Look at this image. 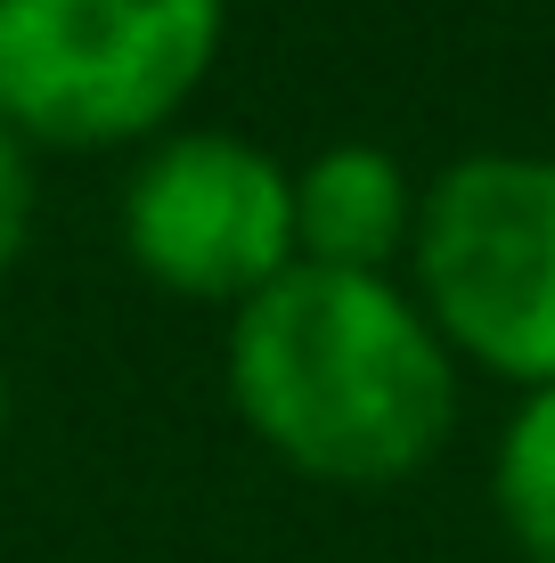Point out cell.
<instances>
[{
    "label": "cell",
    "mask_w": 555,
    "mask_h": 563,
    "mask_svg": "<svg viewBox=\"0 0 555 563\" xmlns=\"http://www.w3.org/2000/svg\"><path fill=\"white\" fill-rule=\"evenodd\" d=\"M123 254L180 302L245 310L295 269V172L245 131H171L123 180Z\"/></svg>",
    "instance_id": "277c9868"
},
{
    "label": "cell",
    "mask_w": 555,
    "mask_h": 563,
    "mask_svg": "<svg viewBox=\"0 0 555 563\" xmlns=\"http://www.w3.org/2000/svg\"><path fill=\"white\" fill-rule=\"evenodd\" d=\"M417 302L457 360L555 384V155H457L417 212Z\"/></svg>",
    "instance_id": "3957f363"
},
{
    "label": "cell",
    "mask_w": 555,
    "mask_h": 563,
    "mask_svg": "<svg viewBox=\"0 0 555 563\" xmlns=\"http://www.w3.org/2000/svg\"><path fill=\"white\" fill-rule=\"evenodd\" d=\"M490 498L514 548L531 563H555V384L523 393V409L507 417L499 457H490Z\"/></svg>",
    "instance_id": "8992f818"
},
{
    "label": "cell",
    "mask_w": 555,
    "mask_h": 563,
    "mask_svg": "<svg viewBox=\"0 0 555 563\" xmlns=\"http://www.w3.org/2000/svg\"><path fill=\"white\" fill-rule=\"evenodd\" d=\"M229 400L295 474L392 490L449 450L457 352L400 278L295 262L229 310Z\"/></svg>",
    "instance_id": "6da1fadb"
},
{
    "label": "cell",
    "mask_w": 555,
    "mask_h": 563,
    "mask_svg": "<svg viewBox=\"0 0 555 563\" xmlns=\"http://www.w3.org/2000/svg\"><path fill=\"white\" fill-rule=\"evenodd\" d=\"M229 0H0V123L25 147H140L204 90Z\"/></svg>",
    "instance_id": "7a4b0ae2"
},
{
    "label": "cell",
    "mask_w": 555,
    "mask_h": 563,
    "mask_svg": "<svg viewBox=\"0 0 555 563\" xmlns=\"http://www.w3.org/2000/svg\"><path fill=\"white\" fill-rule=\"evenodd\" d=\"M25 238H33V147L0 123V278L16 269Z\"/></svg>",
    "instance_id": "52a82bcc"
},
{
    "label": "cell",
    "mask_w": 555,
    "mask_h": 563,
    "mask_svg": "<svg viewBox=\"0 0 555 563\" xmlns=\"http://www.w3.org/2000/svg\"><path fill=\"white\" fill-rule=\"evenodd\" d=\"M417 212L425 188L376 140H335L311 164H295V254L311 269L392 278V262L417 245Z\"/></svg>",
    "instance_id": "5b68a950"
},
{
    "label": "cell",
    "mask_w": 555,
    "mask_h": 563,
    "mask_svg": "<svg viewBox=\"0 0 555 563\" xmlns=\"http://www.w3.org/2000/svg\"><path fill=\"white\" fill-rule=\"evenodd\" d=\"M0 433H9V367H0Z\"/></svg>",
    "instance_id": "ba28073f"
}]
</instances>
